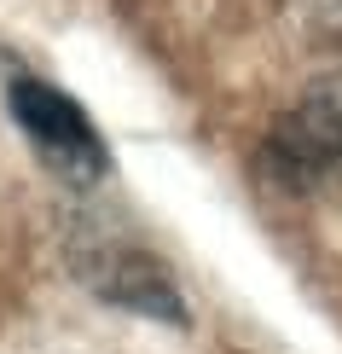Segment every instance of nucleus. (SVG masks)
<instances>
[{
  "label": "nucleus",
  "mask_w": 342,
  "mask_h": 354,
  "mask_svg": "<svg viewBox=\"0 0 342 354\" xmlns=\"http://www.w3.org/2000/svg\"><path fill=\"white\" fill-rule=\"evenodd\" d=\"M76 268H82V279H87L105 302L140 308V314H162V319H174V326L186 319V308H180V297H174V285H169V273H162L145 250L105 244L99 256H76Z\"/></svg>",
  "instance_id": "3"
},
{
  "label": "nucleus",
  "mask_w": 342,
  "mask_h": 354,
  "mask_svg": "<svg viewBox=\"0 0 342 354\" xmlns=\"http://www.w3.org/2000/svg\"><path fill=\"white\" fill-rule=\"evenodd\" d=\"M307 18H319L325 29H342V0H296Z\"/></svg>",
  "instance_id": "4"
},
{
  "label": "nucleus",
  "mask_w": 342,
  "mask_h": 354,
  "mask_svg": "<svg viewBox=\"0 0 342 354\" xmlns=\"http://www.w3.org/2000/svg\"><path fill=\"white\" fill-rule=\"evenodd\" d=\"M261 174L278 192H319L342 180V99L307 93L267 128L261 140Z\"/></svg>",
  "instance_id": "2"
},
{
  "label": "nucleus",
  "mask_w": 342,
  "mask_h": 354,
  "mask_svg": "<svg viewBox=\"0 0 342 354\" xmlns=\"http://www.w3.org/2000/svg\"><path fill=\"white\" fill-rule=\"evenodd\" d=\"M6 116L18 122V134L29 140V151L41 157V169L58 174L64 186H99L111 174V151H105V134L93 128L76 99L64 87L29 76V70H12L6 76Z\"/></svg>",
  "instance_id": "1"
}]
</instances>
